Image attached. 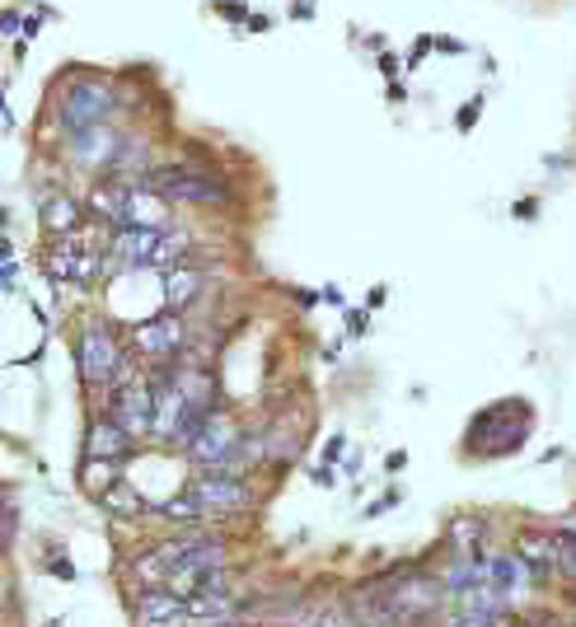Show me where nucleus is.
I'll return each mask as SVG.
<instances>
[{"instance_id": "nucleus-7", "label": "nucleus", "mask_w": 576, "mask_h": 627, "mask_svg": "<svg viewBox=\"0 0 576 627\" xmlns=\"http://www.w3.org/2000/svg\"><path fill=\"white\" fill-rule=\"evenodd\" d=\"M240 450V435H235V427H230L225 417H211L207 427L197 431V441L188 445V454L197 464H207V468H216V474H221V468L230 464V454Z\"/></svg>"}, {"instance_id": "nucleus-3", "label": "nucleus", "mask_w": 576, "mask_h": 627, "mask_svg": "<svg viewBox=\"0 0 576 627\" xmlns=\"http://www.w3.org/2000/svg\"><path fill=\"white\" fill-rule=\"evenodd\" d=\"M146 183L169 201V207H225V201H230V193L221 183L201 179V174H193V169H179V164L155 169Z\"/></svg>"}, {"instance_id": "nucleus-18", "label": "nucleus", "mask_w": 576, "mask_h": 627, "mask_svg": "<svg viewBox=\"0 0 576 627\" xmlns=\"http://www.w3.org/2000/svg\"><path fill=\"white\" fill-rule=\"evenodd\" d=\"M520 562L535 576H543V571H553L557 567V539H539V534H529L525 543H520Z\"/></svg>"}, {"instance_id": "nucleus-1", "label": "nucleus", "mask_w": 576, "mask_h": 627, "mask_svg": "<svg viewBox=\"0 0 576 627\" xmlns=\"http://www.w3.org/2000/svg\"><path fill=\"white\" fill-rule=\"evenodd\" d=\"M113 108H118V94L108 81H75L61 94V127H66V136H85L103 127L113 118Z\"/></svg>"}, {"instance_id": "nucleus-23", "label": "nucleus", "mask_w": 576, "mask_h": 627, "mask_svg": "<svg viewBox=\"0 0 576 627\" xmlns=\"http://www.w3.org/2000/svg\"><path fill=\"white\" fill-rule=\"evenodd\" d=\"M164 515L169 520H197V515H207L197 506V496L188 492V496H174V501H164Z\"/></svg>"}, {"instance_id": "nucleus-20", "label": "nucleus", "mask_w": 576, "mask_h": 627, "mask_svg": "<svg viewBox=\"0 0 576 627\" xmlns=\"http://www.w3.org/2000/svg\"><path fill=\"white\" fill-rule=\"evenodd\" d=\"M188 614H193V618H225V614H230V600H225V590L193 594V600H188Z\"/></svg>"}, {"instance_id": "nucleus-5", "label": "nucleus", "mask_w": 576, "mask_h": 627, "mask_svg": "<svg viewBox=\"0 0 576 627\" xmlns=\"http://www.w3.org/2000/svg\"><path fill=\"white\" fill-rule=\"evenodd\" d=\"M48 272L71 286H89L99 276V254L85 244V234H66V239L48 244Z\"/></svg>"}, {"instance_id": "nucleus-6", "label": "nucleus", "mask_w": 576, "mask_h": 627, "mask_svg": "<svg viewBox=\"0 0 576 627\" xmlns=\"http://www.w3.org/2000/svg\"><path fill=\"white\" fill-rule=\"evenodd\" d=\"M136 352L150 356V360H169V356H179L183 352V342H188V323L179 319V314H160V319H150V323H136Z\"/></svg>"}, {"instance_id": "nucleus-12", "label": "nucleus", "mask_w": 576, "mask_h": 627, "mask_svg": "<svg viewBox=\"0 0 576 627\" xmlns=\"http://www.w3.org/2000/svg\"><path fill=\"white\" fill-rule=\"evenodd\" d=\"M183 618H193L188 604L169 590H146L142 604H136V623L142 627H183Z\"/></svg>"}, {"instance_id": "nucleus-22", "label": "nucleus", "mask_w": 576, "mask_h": 627, "mask_svg": "<svg viewBox=\"0 0 576 627\" xmlns=\"http://www.w3.org/2000/svg\"><path fill=\"white\" fill-rule=\"evenodd\" d=\"M103 506H108V511H118V515H136V511H142V506H146V501H142V496H136L132 488H113V492H108V496H103Z\"/></svg>"}, {"instance_id": "nucleus-21", "label": "nucleus", "mask_w": 576, "mask_h": 627, "mask_svg": "<svg viewBox=\"0 0 576 627\" xmlns=\"http://www.w3.org/2000/svg\"><path fill=\"white\" fill-rule=\"evenodd\" d=\"M85 488L95 492V496H108V492H113V488H118V482H113V464L89 459V464H85Z\"/></svg>"}, {"instance_id": "nucleus-15", "label": "nucleus", "mask_w": 576, "mask_h": 627, "mask_svg": "<svg viewBox=\"0 0 576 627\" xmlns=\"http://www.w3.org/2000/svg\"><path fill=\"white\" fill-rule=\"evenodd\" d=\"M42 230L57 234V239H66V234H81V221H85V211H81V201L66 197V193H52L48 201H42Z\"/></svg>"}, {"instance_id": "nucleus-26", "label": "nucleus", "mask_w": 576, "mask_h": 627, "mask_svg": "<svg viewBox=\"0 0 576 627\" xmlns=\"http://www.w3.org/2000/svg\"><path fill=\"white\" fill-rule=\"evenodd\" d=\"M207 627H244V623H230V618H221V623H207Z\"/></svg>"}, {"instance_id": "nucleus-4", "label": "nucleus", "mask_w": 576, "mask_h": 627, "mask_svg": "<svg viewBox=\"0 0 576 627\" xmlns=\"http://www.w3.org/2000/svg\"><path fill=\"white\" fill-rule=\"evenodd\" d=\"M113 421L127 435H150L155 421H160V389H155L150 380H132L113 398Z\"/></svg>"}, {"instance_id": "nucleus-24", "label": "nucleus", "mask_w": 576, "mask_h": 627, "mask_svg": "<svg viewBox=\"0 0 576 627\" xmlns=\"http://www.w3.org/2000/svg\"><path fill=\"white\" fill-rule=\"evenodd\" d=\"M309 627H356V618H352L342 604H329V608H319L315 623H309Z\"/></svg>"}, {"instance_id": "nucleus-19", "label": "nucleus", "mask_w": 576, "mask_h": 627, "mask_svg": "<svg viewBox=\"0 0 576 627\" xmlns=\"http://www.w3.org/2000/svg\"><path fill=\"white\" fill-rule=\"evenodd\" d=\"M482 539H488V525L482 520H474V515L455 520V543L469 553V562H482Z\"/></svg>"}, {"instance_id": "nucleus-9", "label": "nucleus", "mask_w": 576, "mask_h": 627, "mask_svg": "<svg viewBox=\"0 0 576 627\" xmlns=\"http://www.w3.org/2000/svg\"><path fill=\"white\" fill-rule=\"evenodd\" d=\"M441 594H445V586H441V581H427V576H417V581H399V586H389V600L399 604L403 623L436 614V608H441Z\"/></svg>"}, {"instance_id": "nucleus-25", "label": "nucleus", "mask_w": 576, "mask_h": 627, "mask_svg": "<svg viewBox=\"0 0 576 627\" xmlns=\"http://www.w3.org/2000/svg\"><path fill=\"white\" fill-rule=\"evenodd\" d=\"M557 567L576 576V529L572 534H557Z\"/></svg>"}, {"instance_id": "nucleus-10", "label": "nucleus", "mask_w": 576, "mask_h": 627, "mask_svg": "<svg viewBox=\"0 0 576 627\" xmlns=\"http://www.w3.org/2000/svg\"><path fill=\"white\" fill-rule=\"evenodd\" d=\"M193 496L201 511H240L248 501V488L240 478H225V474H207L193 482Z\"/></svg>"}, {"instance_id": "nucleus-14", "label": "nucleus", "mask_w": 576, "mask_h": 627, "mask_svg": "<svg viewBox=\"0 0 576 627\" xmlns=\"http://www.w3.org/2000/svg\"><path fill=\"white\" fill-rule=\"evenodd\" d=\"M127 225H142V230H169V201L155 193L150 183H132V211H127Z\"/></svg>"}, {"instance_id": "nucleus-2", "label": "nucleus", "mask_w": 576, "mask_h": 627, "mask_svg": "<svg viewBox=\"0 0 576 627\" xmlns=\"http://www.w3.org/2000/svg\"><path fill=\"white\" fill-rule=\"evenodd\" d=\"M75 360H81L85 384H113L127 374V356H122V342L108 323H89L81 347H75Z\"/></svg>"}, {"instance_id": "nucleus-17", "label": "nucleus", "mask_w": 576, "mask_h": 627, "mask_svg": "<svg viewBox=\"0 0 576 627\" xmlns=\"http://www.w3.org/2000/svg\"><path fill=\"white\" fill-rule=\"evenodd\" d=\"M201 286H207V276H201L197 268H174V272H164V305L169 309H183V305H193Z\"/></svg>"}, {"instance_id": "nucleus-13", "label": "nucleus", "mask_w": 576, "mask_h": 627, "mask_svg": "<svg viewBox=\"0 0 576 627\" xmlns=\"http://www.w3.org/2000/svg\"><path fill=\"white\" fill-rule=\"evenodd\" d=\"M118 136L108 132V127H95V132H85V136H71V160L81 164V169H103V164H113L118 160Z\"/></svg>"}, {"instance_id": "nucleus-11", "label": "nucleus", "mask_w": 576, "mask_h": 627, "mask_svg": "<svg viewBox=\"0 0 576 627\" xmlns=\"http://www.w3.org/2000/svg\"><path fill=\"white\" fill-rule=\"evenodd\" d=\"M89 211L108 225H122L127 230V211H132V183H118V179H99L89 187Z\"/></svg>"}, {"instance_id": "nucleus-8", "label": "nucleus", "mask_w": 576, "mask_h": 627, "mask_svg": "<svg viewBox=\"0 0 576 627\" xmlns=\"http://www.w3.org/2000/svg\"><path fill=\"white\" fill-rule=\"evenodd\" d=\"M113 254H118L122 262H127V268H160V254H164V230H142V225L118 230Z\"/></svg>"}, {"instance_id": "nucleus-16", "label": "nucleus", "mask_w": 576, "mask_h": 627, "mask_svg": "<svg viewBox=\"0 0 576 627\" xmlns=\"http://www.w3.org/2000/svg\"><path fill=\"white\" fill-rule=\"evenodd\" d=\"M127 450H132V435L122 431L118 421H95V427H89V435H85V454H89V459L113 464V459H122Z\"/></svg>"}, {"instance_id": "nucleus-27", "label": "nucleus", "mask_w": 576, "mask_h": 627, "mask_svg": "<svg viewBox=\"0 0 576 627\" xmlns=\"http://www.w3.org/2000/svg\"><path fill=\"white\" fill-rule=\"evenodd\" d=\"M48 627H61V623H48Z\"/></svg>"}]
</instances>
